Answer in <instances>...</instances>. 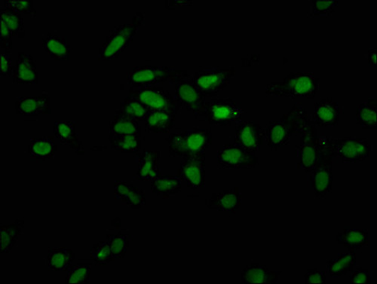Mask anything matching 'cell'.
Instances as JSON below:
<instances>
[{
	"instance_id": "cell-1",
	"label": "cell",
	"mask_w": 377,
	"mask_h": 284,
	"mask_svg": "<svg viewBox=\"0 0 377 284\" xmlns=\"http://www.w3.org/2000/svg\"><path fill=\"white\" fill-rule=\"evenodd\" d=\"M309 118L307 109L296 104L279 120L266 123L264 129L266 144L274 151L288 145L292 136L297 133Z\"/></svg>"
},
{
	"instance_id": "cell-2",
	"label": "cell",
	"mask_w": 377,
	"mask_h": 284,
	"mask_svg": "<svg viewBox=\"0 0 377 284\" xmlns=\"http://www.w3.org/2000/svg\"><path fill=\"white\" fill-rule=\"evenodd\" d=\"M165 141L171 157L185 158L197 156L204 154L212 145V131L208 128H195L184 132H172Z\"/></svg>"
},
{
	"instance_id": "cell-3",
	"label": "cell",
	"mask_w": 377,
	"mask_h": 284,
	"mask_svg": "<svg viewBox=\"0 0 377 284\" xmlns=\"http://www.w3.org/2000/svg\"><path fill=\"white\" fill-rule=\"evenodd\" d=\"M319 91V79L312 72H291L283 82L266 85V95L313 99Z\"/></svg>"
},
{
	"instance_id": "cell-4",
	"label": "cell",
	"mask_w": 377,
	"mask_h": 284,
	"mask_svg": "<svg viewBox=\"0 0 377 284\" xmlns=\"http://www.w3.org/2000/svg\"><path fill=\"white\" fill-rule=\"evenodd\" d=\"M145 16L141 12L133 16L131 23L121 24L109 32L106 41L100 49L99 60H113L129 48L133 37L144 23Z\"/></svg>"
},
{
	"instance_id": "cell-5",
	"label": "cell",
	"mask_w": 377,
	"mask_h": 284,
	"mask_svg": "<svg viewBox=\"0 0 377 284\" xmlns=\"http://www.w3.org/2000/svg\"><path fill=\"white\" fill-rule=\"evenodd\" d=\"M327 137H319L322 153L317 163L308 174L309 187L316 197H324L332 192L334 186L333 155Z\"/></svg>"
},
{
	"instance_id": "cell-6",
	"label": "cell",
	"mask_w": 377,
	"mask_h": 284,
	"mask_svg": "<svg viewBox=\"0 0 377 284\" xmlns=\"http://www.w3.org/2000/svg\"><path fill=\"white\" fill-rule=\"evenodd\" d=\"M299 143L296 146L298 159L297 168L309 173L317 163L322 153L318 131L313 121L309 118L299 129Z\"/></svg>"
},
{
	"instance_id": "cell-7",
	"label": "cell",
	"mask_w": 377,
	"mask_h": 284,
	"mask_svg": "<svg viewBox=\"0 0 377 284\" xmlns=\"http://www.w3.org/2000/svg\"><path fill=\"white\" fill-rule=\"evenodd\" d=\"M245 114L241 104L234 97H213L205 102L203 119L212 126H230L241 120Z\"/></svg>"
},
{
	"instance_id": "cell-8",
	"label": "cell",
	"mask_w": 377,
	"mask_h": 284,
	"mask_svg": "<svg viewBox=\"0 0 377 284\" xmlns=\"http://www.w3.org/2000/svg\"><path fill=\"white\" fill-rule=\"evenodd\" d=\"M236 69L202 67L191 79L195 86L205 97H217L230 84L236 75Z\"/></svg>"
},
{
	"instance_id": "cell-9",
	"label": "cell",
	"mask_w": 377,
	"mask_h": 284,
	"mask_svg": "<svg viewBox=\"0 0 377 284\" xmlns=\"http://www.w3.org/2000/svg\"><path fill=\"white\" fill-rule=\"evenodd\" d=\"M189 74L171 67L145 65L136 67L128 74V84L131 88L149 87Z\"/></svg>"
},
{
	"instance_id": "cell-10",
	"label": "cell",
	"mask_w": 377,
	"mask_h": 284,
	"mask_svg": "<svg viewBox=\"0 0 377 284\" xmlns=\"http://www.w3.org/2000/svg\"><path fill=\"white\" fill-rule=\"evenodd\" d=\"M129 96L139 101L151 111H166L177 114L180 108L176 98L162 86L131 88Z\"/></svg>"
},
{
	"instance_id": "cell-11",
	"label": "cell",
	"mask_w": 377,
	"mask_h": 284,
	"mask_svg": "<svg viewBox=\"0 0 377 284\" xmlns=\"http://www.w3.org/2000/svg\"><path fill=\"white\" fill-rule=\"evenodd\" d=\"M333 158L343 163H359L370 157L373 146L366 139L345 138H327Z\"/></svg>"
},
{
	"instance_id": "cell-12",
	"label": "cell",
	"mask_w": 377,
	"mask_h": 284,
	"mask_svg": "<svg viewBox=\"0 0 377 284\" xmlns=\"http://www.w3.org/2000/svg\"><path fill=\"white\" fill-rule=\"evenodd\" d=\"M190 74L179 77L170 83L175 84V98L180 107L192 113L195 119L203 118L205 97L194 85Z\"/></svg>"
},
{
	"instance_id": "cell-13",
	"label": "cell",
	"mask_w": 377,
	"mask_h": 284,
	"mask_svg": "<svg viewBox=\"0 0 377 284\" xmlns=\"http://www.w3.org/2000/svg\"><path fill=\"white\" fill-rule=\"evenodd\" d=\"M259 159L254 153L235 144H226L217 152V165L222 169H253Z\"/></svg>"
},
{
	"instance_id": "cell-14",
	"label": "cell",
	"mask_w": 377,
	"mask_h": 284,
	"mask_svg": "<svg viewBox=\"0 0 377 284\" xmlns=\"http://www.w3.org/2000/svg\"><path fill=\"white\" fill-rule=\"evenodd\" d=\"M265 140V131L254 121L236 122L234 143L251 153L259 152Z\"/></svg>"
},
{
	"instance_id": "cell-15",
	"label": "cell",
	"mask_w": 377,
	"mask_h": 284,
	"mask_svg": "<svg viewBox=\"0 0 377 284\" xmlns=\"http://www.w3.org/2000/svg\"><path fill=\"white\" fill-rule=\"evenodd\" d=\"M205 153L183 158L180 163L177 176L187 187L197 190L205 187Z\"/></svg>"
},
{
	"instance_id": "cell-16",
	"label": "cell",
	"mask_w": 377,
	"mask_h": 284,
	"mask_svg": "<svg viewBox=\"0 0 377 284\" xmlns=\"http://www.w3.org/2000/svg\"><path fill=\"white\" fill-rule=\"evenodd\" d=\"M161 151H146L136 155L138 170L133 175V180L138 181H151L162 175L160 168Z\"/></svg>"
},
{
	"instance_id": "cell-17",
	"label": "cell",
	"mask_w": 377,
	"mask_h": 284,
	"mask_svg": "<svg viewBox=\"0 0 377 284\" xmlns=\"http://www.w3.org/2000/svg\"><path fill=\"white\" fill-rule=\"evenodd\" d=\"M339 106L332 98H320L319 101L314 104L311 120L315 126L320 128L336 127L339 124Z\"/></svg>"
},
{
	"instance_id": "cell-18",
	"label": "cell",
	"mask_w": 377,
	"mask_h": 284,
	"mask_svg": "<svg viewBox=\"0 0 377 284\" xmlns=\"http://www.w3.org/2000/svg\"><path fill=\"white\" fill-rule=\"evenodd\" d=\"M16 109L18 115L24 116L52 114L50 97L47 94L38 97H18Z\"/></svg>"
},
{
	"instance_id": "cell-19",
	"label": "cell",
	"mask_w": 377,
	"mask_h": 284,
	"mask_svg": "<svg viewBox=\"0 0 377 284\" xmlns=\"http://www.w3.org/2000/svg\"><path fill=\"white\" fill-rule=\"evenodd\" d=\"M114 195L117 200L132 209H140L147 204L144 191L127 181H116Z\"/></svg>"
},
{
	"instance_id": "cell-20",
	"label": "cell",
	"mask_w": 377,
	"mask_h": 284,
	"mask_svg": "<svg viewBox=\"0 0 377 284\" xmlns=\"http://www.w3.org/2000/svg\"><path fill=\"white\" fill-rule=\"evenodd\" d=\"M11 77L16 83L19 84H39L38 68L31 55L24 53H18Z\"/></svg>"
},
{
	"instance_id": "cell-21",
	"label": "cell",
	"mask_w": 377,
	"mask_h": 284,
	"mask_svg": "<svg viewBox=\"0 0 377 284\" xmlns=\"http://www.w3.org/2000/svg\"><path fill=\"white\" fill-rule=\"evenodd\" d=\"M75 121H56L54 126L55 137L60 143L67 145L77 155H84V148L76 131Z\"/></svg>"
},
{
	"instance_id": "cell-22",
	"label": "cell",
	"mask_w": 377,
	"mask_h": 284,
	"mask_svg": "<svg viewBox=\"0 0 377 284\" xmlns=\"http://www.w3.org/2000/svg\"><path fill=\"white\" fill-rule=\"evenodd\" d=\"M241 199L239 188L235 187L228 191L214 193L206 206L217 212L235 214L241 204Z\"/></svg>"
},
{
	"instance_id": "cell-23",
	"label": "cell",
	"mask_w": 377,
	"mask_h": 284,
	"mask_svg": "<svg viewBox=\"0 0 377 284\" xmlns=\"http://www.w3.org/2000/svg\"><path fill=\"white\" fill-rule=\"evenodd\" d=\"M282 271H271L260 263H251L241 271V283L273 284L277 283Z\"/></svg>"
},
{
	"instance_id": "cell-24",
	"label": "cell",
	"mask_w": 377,
	"mask_h": 284,
	"mask_svg": "<svg viewBox=\"0 0 377 284\" xmlns=\"http://www.w3.org/2000/svg\"><path fill=\"white\" fill-rule=\"evenodd\" d=\"M177 114L166 111L152 110L145 119V131L168 133L175 126Z\"/></svg>"
},
{
	"instance_id": "cell-25",
	"label": "cell",
	"mask_w": 377,
	"mask_h": 284,
	"mask_svg": "<svg viewBox=\"0 0 377 284\" xmlns=\"http://www.w3.org/2000/svg\"><path fill=\"white\" fill-rule=\"evenodd\" d=\"M58 151V145L54 138L50 136H44L41 138L31 140L29 155L31 162L43 163L55 158Z\"/></svg>"
},
{
	"instance_id": "cell-26",
	"label": "cell",
	"mask_w": 377,
	"mask_h": 284,
	"mask_svg": "<svg viewBox=\"0 0 377 284\" xmlns=\"http://www.w3.org/2000/svg\"><path fill=\"white\" fill-rule=\"evenodd\" d=\"M75 261V253L67 248H50L45 258L50 271H68Z\"/></svg>"
},
{
	"instance_id": "cell-27",
	"label": "cell",
	"mask_w": 377,
	"mask_h": 284,
	"mask_svg": "<svg viewBox=\"0 0 377 284\" xmlns=\"http://www.w3.org/2000/svg\"><path fill=\"white\" fill-rule=\"evenodd\" d=\"M43 48L55 60H69L72 52L63 36L48 33L43 39Z\"/></svg>"
},
{
	"instance_id": "cell-28",
	"label": "cell",
	"mask_w": 377,
	"mask_h": 284,
	"mask_svg": "<svg viewBox=\"0 0 377 284\" xmlns=\"http://www.w3.org/2000/svg\"><path fill=\"white\" fill-rule=\"evenodd\" d=\"M335 241L339 244L344 245L349 251H357L368 244L369 241V231L368 229H344L342 232H339Z\"/></svg>"
},
{
	"instance_id": "cell-29",
	"label": "cell",
	"mask_w": 377,
	"mask_h": 284,
	"mask_svg": "<svg viewBox=\"0 0 377 284\" xmlns=\"http://www.w3.org/2000/svg\"><path fill=\"white\" fill-rule=\"evenodd\" d=\"M23 218L16 219L13 224L3 226L0 229V252L10 253L24 231Z\"/></svg>"
},
{
	"instance_id": "cell-30",
	"label": "cell",
	"mask_w": 377,
	"mask_h": 284,
	"mask_svg": "<svg viewBox=\"0 0 377 284\" xmlns=\"http://www.w3.org/2000/svg\"><path fill=\"white\" fill-rule=\"evenodd\" d=\"M357 263L356 251L339 253L335 258L326 262L328 273L332 278H339L351 273Z\"/></svg>"
},
{
	"instance_id": "cell-31",
	"label": "cell",
	"mask_w": 377,
	"mask_h": 284,
	"mask_svg": "<svg viewBox=\"0 0 377 284\" xmlns=\"http://www.w3.org/2000/svg\"><path fill=\"white\" fill-rule=\"evenodd\" d=\"M151 182V192L157 196L168 199L182 190V180L175 175H160Z\"/></svg>"
},
{
	"instance_id": "cell-32",
	"label": "cell",
	"mask_w": 377,
	"mask_h": 284,
	"mask_svg": "<svg viewBox=\"0 0 377 284\" xmlns=\"http://www.w3.org/2000/svg\"><path fill=\"white\" fill-rule=\"evenodd\" d=\"M356 125L363 129L376 130L377 129V99L369 97L366 103L356 108Z\"/></svg>"
},
{
	"instance_id": "cell-33",
	"label": "cell",
	"mask_w": 377,
	"mask_h": 284,
	"mask_svg": "<svg viewBox=\"0 0 377 284\" xmlns=\"http://www.w3.org/2000/svg\"><path fill=\"white\" fill-rule=\"evenodd\" d=\"M111 149L121 153L136 155L141 148V135H109Z\"/></svg>"
},
{
	"instance_id": "cell-34",
	"label": "cell",
	"mask_w": 377,
	"mask_h": 284,
	"mask_svg": "<svg viewBox=\"0 0 377 284\" xmlns=\"http://www.w3.org/2000/svg\"><path fill=\"white\" fill-rule=\"evenodd\" d=\"M109 135H141L138 121L116 112L109 124Z\"/></svg>"
},
{
	"instance_id": "cell-35",
	"label": "cell",
	"mask_w": 377,
	"mask_h": 284,
	"mask_svg": "<svg viewBox=\"0 0 377 284\" xmlns=\"http://www.w3.org/2000/svg\"><path fill=\"white\" fill-rule=\"evenodd\" d=\"M116 112L139 121H144L151 110L139 101L129 96L120 104Z\"/></svg>"
},
{
	"instance_id": "cell-36",
	"label": "cell",
	"mask_w": 377,
	"mask_h": 284,
	"mask_svg": "<svg viewBox=\"0 0 377 284\" xmlns=\"http://www.w3.org/2000/svg\"><path fill=\"white\" fill-rule=\"evenodd\" d=\"M0 19L3 20L11 32L12 36L23 39L26 37L24 21L18 12L7 9L0 8Z\"/></svg>"
},
{
	"instance_id": "cell-37",
	"label": "cell",
	"mask_w": 377,
	"mask_h": 284,
	"mask_svg": "<svg viewBox=\"0 0 377 284\" xmlns=\"http://www.w3.org/2000/svg\"><path fill=\"white\" fill-rule=\"evenodd\" d=\"M114 257L116 259L125 258L130 242L132 241V236L129 233L119 231L116 234L108 233L106 234Z\"/></svg>"
},
{
	"instance_id": "cell-38",
	"label": "cell",
	"mask_w": 377,
	"mask_h": 284,
	"mask_svg": "<svg viewBox=\"0 0 377 284\" xmlns=\"http://www.w3.org/2000/svg\"><path fill=\"white\" fill-rule=\"evenodd\" d=\"M90 257L92 261L99 266H106L116 261L107 241L94 243L91 248Z\"/></svg>"
},
{
	"instance_id": "cell-39",
	"label": "cell",
	"mask_w": 377,
	"mask_h": 284,
	"mask_svg": "<svg viewBox=\"0 0 377 284\" xmlns=\"http://www.w3.org/2000/svg\"><path fill=\"white\" fill-rule=\"evenodd\" d=\"M92 266L90 264H78L72 266L67 271L65 278L66 284L91 283Z\"/></svg>"
},
{
	"instance_id": "cell-40",
	"label": "cell",
	"mask_w": 377,
	"mask_h": 284,
	"mask_svg": "<svg viewBox=\"0 0 377 284\" xmlns=\"http://www.w3.org/2000/svg\"><path fill=\"white\" fill-rule=\"evenodd\" d=\"M339 2L337 0H313L309 18H321L331 17L334 13Z\"/></svg>"
},
{
	"instance_id": "cell-41",
	"label": "cell",
	"mask_w": 377,
	"mask_h": 284,
	"mask_svg": "<svg viewBox=\"0 0 377 284\" xmlns=\"http://www.w3.org/2000/svg\"><path fill=\"white\" fill-rule=\"evenodd\" d=\"M4 6L18 13L30 16L33 18L36 17V11L32 0H6Z\"/></svg>"
},
{
	"instance_id": "cell-42",
	"label": "cell",
	"mask_w": 377,
	"mask_h": 284,
	"mask_svg": "<svg viewBox=\"0 0 377 284\" xmlns=\"http://www.w3.org/2000/svg\"><path fill=\"white\" fill-rule=\"evenodd\" d=\"M349 283L355 284H371L372 283V274L368 269L362 267L354 268L349 277Z\"/></svg>"
},
{
	"instance_id": "cell-43",
	"label": "cell",
	"mask_w": 377,
	"mask_h": 284,
	"mask_svg": "<svg viewBox=\"0 0 377 284\" xmlns=\"http://www.w3.org/2000/svg\"><path fill=\"white\" fill-rule=\"evenodd\" d=\"M13 69L10 53L6 51L4 53H1L0 55V76L1 78L12 77Z\"/></svg>"
},
{
	"instance_id": "cell-44",
	"label": "cell",
	"mask_w": 377,
	"mask_h": 284,
	"mask_svg": "<svg viewBox=\"0 0 377 284\" xmlns=\"http://www.w3.org/2000/svg\"><path fill=\"white\" fill-rule=\"evenodd\" d=\"M326 283V273L317 268L309 269L304 275V283L306 284H324Z\"/></svg>"
},
{
	"instance_id": "cell-45",
	"label": "cell",
	"mask_w": 377,
	"mask_h": 284,
	"mask_svg": "<svg viewBox=\"0 0 377 284\" xmlns=\"http://www.w3.org/2000/svg\"><path fill=\"white\" fill-rule=\"evenodd\" d=\"M12 34L6 23L0 19V45L6 51H9L12 48Z\"/></svg>"
},
{
	"instance_id": "cell-46",
	"label": "cell",
	"mask_w": 377,
	"mask_h": 284,
	"mask_svg": "<svg viewBox=\"0 0 377 284\" xmlns=\"http://www.w3.org/2000/svg\"><path fill=\"white\" fill-rule=\"evenodd\" d=\"M368 65L371 67H376V60H377V49L371 48L368 50Z\"/></svg>"
}]
</instances>
